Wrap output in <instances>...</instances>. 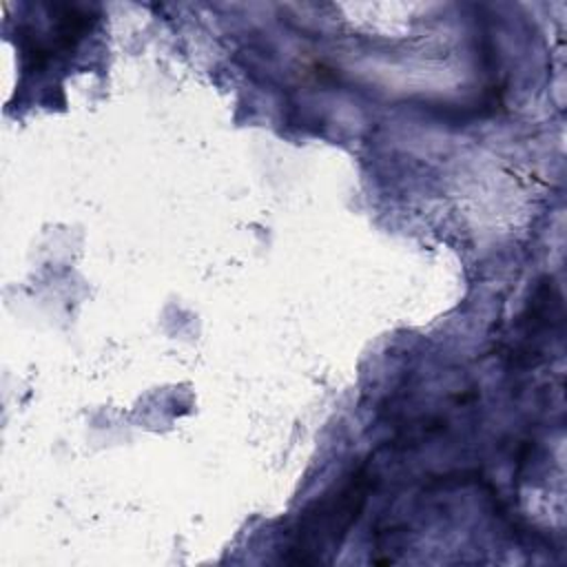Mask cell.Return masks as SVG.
Masks as SVG:
<instances>
[{"label":"cell","mask_w":567,"mask_h":567,"mask_svg":"<svg viewBox=\"0 0 567 567\" xmlns=\"http://www.w3.org/2000/svg\"><path fill=\"white\" fill-rule=\"evenodd\" d=\"M372 474L363 467L339 489L315 501L295 523L284 560L290 565H315L328 560L365 507Z\"/></svg>","instance_id":"obj_1"}]
</instances>
